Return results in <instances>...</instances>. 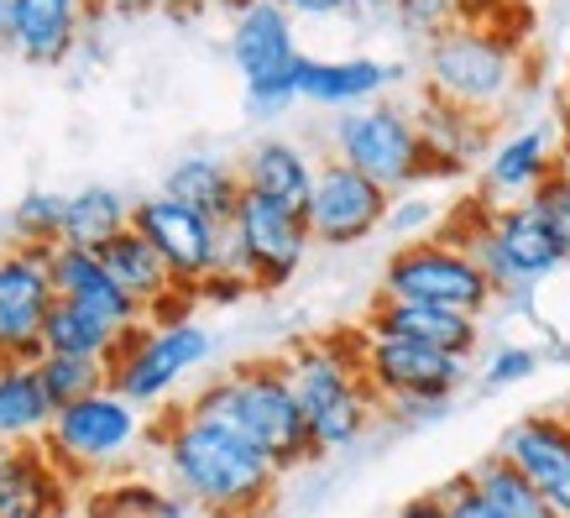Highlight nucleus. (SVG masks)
Wrapping results in <instances>:
<instances>
[{
    "instance_id": "f257e3e1",
    "label": "nucleus",
    "mask_w": 570,
    "mask_h": 518,
    "mask_svg": "<svg viewBox=\"0 0 570 518\" xmlns=\"http://www.w3.org/2000/svg\"><path fill=\"white\" fill-rule=\"evenodd\" d=\"M147 446L157 450L163 482H174L209 518H262L288 477L257 440L220 419L194 414L189 403L163 409L147 424Z\"/></svg>"
},
{
    "instance_id": "f03ea898",
    "label": "nucleus",
    "mask_w": 570,
    "mask_h": 518,
    "mask_svg": "<svg viewBox=\"0 0 570 518\" xmlns=\"http://www.w3.org/2000/svg\"><path fill=\"white\" fill-rule=\"evenodd\" d=\"M184 403H189L194 414L220 419L230 430H242L246 440H257L283 471L304 467V461H320L309 419H304V403H298L294 372H288V356L236 362L220 378L199 382Z\"/></svg>"
},
{
    "instance_id": "7ed1b4c3",
    "label": "nucleus",
    "mask_w": 570,
    "mask_h": 518,
    "mask_svg": "<svg viewBox=\"0 0 570 518\" xmlns=\"http://www.w3.org/2000/svg\"><path fill=\"white\" fill-rule=\"evenodd\" d=\"M288 372H294L298 403H304L320 456H341L377 424L382 398L362 372V335L356 330L298 341L288 351Z\"/></svg>"
},
{
    "instance_id": "20e7f679",
    "label": "nucleus",
    "mask_w": 570,
    "mask_h": 518,
    "mask_svg": "<svg viewBox=\"0 0 570 518\" xmlns=\"http://www.w3.org/2000/svg\"><path fill=\"white\" fill-rule=\"evenodd\" d=\"M523 85V32L487 21H450L424 42V89L482 116H502Z\"/></svg>"
},
{
    "instance_id": "39448f33",
    "label": "nucleus",
    "mask_w": 570,
    "mask_h": 518,
    "mask_svg": "<svg viewBox=\"0 0 570 518\" xmlns=\"http://www.w3.org/2000/svg\"><path fill=\"white\" fill-rule=\"evenodd\" d=\"M330 153L346 157L351 168L377 178L382 189H430V184H455L450 168L434 157V147L419 131V116L397 100H366L351 105L330 121Z\"/></svg>"
},
{
    "instance_id": "423d86ee",
    "label": "nucleus",
    "mask_w": 570,
    "mask_h": 518,
    "mask_svg": "<svg viewBox=\"0 0 570 518\" xmlns=\"http://www.w3.org/2000/svg\"><path fill=\"white\" fill-rule=\"evenodd\" d=\"M141 414H147L141 403H131L116 388H100V393L63 403L52 414L42 446H48L58 467L69 471L73 487L100 482L110 471H121L137 456V446H147V419Z\"/></svg>"
},
{
    "instance_id": "0eeeda50",
    "label": "nucleus",
    "mask_w": 570,
    "mask_h": 518,
    "mask_svg": "<svg viewBox=\"0 0 570 518\" xmlns=\"http://www.w3.org/2000/svg\"><path fill=\"white\" fill-rule=\"evenodd\" d=\"M294 11L283 0H252L230 17V63L242 74V100L252 121H283L298 105V63L304 48L294 37Z\"/></svg>"
},
{
    "instance_id": "6e6552de",
    "label": "nucleus",
    "mask_w": 570,
    "mask_h": 518,
    "mask_svg": "<svg viewBox=\"0 0 570 518\" xmlns=\"http://www.w3.org/2000/svg\"><path fill=\"white\" fill-rule=\"evenodd\" d=\"M309 221L304 209H288L267 199V194L246 189L236 215L225 221V242H220V267L225 273H242L257 294H277L288 289L309 257Z\"/></svg>"
},
{
    "instance_id": "1a4fd4ad",
    "label": "nucleus",
    "mask_w": 570,
    "mask_h": 518,
    "mask_svg": "<svg viewBox=\"0 0 570 518\" xmlns=\"http://www.w3.org/2000/svg\"><path fill=\"white\" fill-rule=\"evenodd\" d=\"M209 356H215V335L194 314L141 320L137 330H126L121 351L110 356V388L126 393L131 403H141V409H153L184 378H194Z\"/></svg>"
},
{
    "instance_id": "9d476101",
    "label": "nucleus",
    "mask_w": 570,
    "mask_h": 518,
    "mask_svg": "<svg viewBox=\"0 0 570 518\" xmlns=\"http://www.w3.org/2000/svg\"><path fill=\"white\" fill-rule=\"evenodd\" d=\"M393 299H419V304H445V310L476 314L498 304V289L466 246L445 242V236H419V242H397L393 257L382 262V289Z\"/></svg>"
},
{
    "instance_id": "9b49d317",
    "label": "nucleus",
    "mask_w": 570,
    "mask_h": 518,
    "mask_svg": "<svg viewBox=\"0 0 570 518\" xmlns=\"http://www.w3.org/2000/svg\"><path fill=\"white\" fill-rule=\"evenodd\" d=\"M387 209H393V189H382L377 178H366L362 168H351L346 157H320V173H314V194L304 205V221H309L314 246H362L372 242L382 225H387Z\"/></svg>"
},
{
    "instance_id": "f8f14e48",
    "label": "nucleus",
    "mask_w": 570,
    "mask_h": 518,
    "mask_svg": "<svg viewBox=\"0 0 570 518\" xmlns=\"http://www.w3.org/2000/svg\"><path fill=\"white\" fill-rule=\"evenodd\" d=\"M52 252L58 246H0V356L42 362V325L58 289H52Z\"/></svg>"
},
{
    "instance_id": "ddd939ff",
    "label": "nucleus",
    "mask_w": 570,
    "mask_h": 518,
    "mask_svg": "<svg viewBox=\"0 0 570 518\" xmlns=\"http://www.w3.org/2000/svg\"><path fill=\"white\" fill-rule=\"evenodd\" d=\"M356 335H362V372L382 403L387 398H455L471 378V356L409 341V335H372L362 325Z\"/></svg>"
},
{
    "instance_id": "4468645a",
    "label": "nucleus",
    "mask_w": 570,
    "mask_h": 518,
    "mask_svg": "<svg viewBox=\"0 0 570 518\" xmlns=\"http://www.w3.org/2000/svg\"><path fill=\"white\" fill-rule=\"evenodd\" d=\"M131 225H137L141 236L157 246V257L174 267V277L189 289V294H199V283L220 267L225 225L209 221L205 209H194V205H184V199H174L168 189L131 199Z\"/></svg>"
},
{
    "instance_id": "2eb2a0df",
    "label": "nucleus",
    "mask_w": 570,
    "mask_h": 518,
    "mask_svg": "<svg viewBox=\"0 0 570 518\" xmlns=\"http://www.w3.org/2000/svg\"><path fill=\"white\" fill-rule=\"evenodd\" d=\"M498 450L554 502V514L570 518V419H566V409H529V414H519L502 430Z\"/></svg>"
},
{
    "instance_id": "dca6fc26",
    "label": "nucleus",
    "mask_w": 570,
    "mask_h": 518,
    "mask_svg": "<svg viewBox=\"0 0 570 518\" xmlns=\"http://www.w3.org/2000/svg\"><path fill=\"white\" fill-rule=\"evenodd\" d=\"M100 262L110 267V277L121 283L126 294L137 299V310L147 314V320H178V314H189L194 304H199L174 277V267L157 257V246L141 236L137 225L116 231V236L100 246Z\"/></svg>"
},
{
    "instance_id": "f3484780",
    "label": "nucleus",
    "mask_w": 570,
    "mask_h": 518,
    "mask_svg": "<svg viewBox=\"0 0 570 518\" xmlns=\"http://www.w3.org/2000/svg\"><path fill=\"white\" fill-rule=\"evenodd\" d=\"M73 482L42 440L0 446V518H58L69 514Z\"/></svg>"
},
{
    "instance_id": "a211bd4d",
    "label": "nucleus",
    "mask_w": 570,
    "mask_h": 518,
    "mask_svg": "<svg viewBox=\"0 0 570 518\" xmlns=\"http://www.w3.org/2000/svg\"><path fill=\"white\" fill-rule=\"evenodd\" d=\"M403 63H387V58H366V52H351V58H314L304 52L298 63V100L320 105V110H351V105L382 100L393 85H403Z\"/></svg>"
},
{
    "instance_id": "6ab92c4d",
    "label": "nucleus",
    "mask_w": 570,
    "mask_h": 518,
    "mask_svg": "<svg viewBox=\"0 0 570 518\" xmlns=\"http://www.w3.org/2000/svg\"><path fill=\"white\" fill-rule=\"evenodd\" d=\"M100 17L95 0H17V48L27 69H63L85 48L89 21Z\"/></svg>"
},
{
    "instance_id": "aec40b11",
    "label": "nucleus",
    "mask_w": 570,
    "mask_h": 518,
    "mask_svg": "<svg viewBox=\"0 0 570 518\" xmlns=\"http://www.w3.org/2000/svg\"><path fill=\"white\" fill-rule=\"evenodd\" d=\"M560 168V131L554 126H519L508 137L492 141L482 157V194L487 199H529V194Z\"/></svg>"
},
{
    "instance_id": "412c9836",
    "label": "nucleus",
    "mask_w": 570,
    "mask_h": 518,
    "mask_svg": "<svg viewBox=\"0 0 570 518\" xmlns=\"http://www.w3.org/2000/svg\"><path fill=\"white\" fill-rule=\"evenodd\" d=\"M362 330H372V335H409V341L440 345V351H455V356H476V345H482V320L476 314L445 310V304H419V299H393V294H377Z\"/></svg>"
},
{
    "instance_id": "4be33fe9",
    "label": "nucleus",
    "mask_w": 570,
    "mask_h": 518,
    "mask_svg": "<svg viewBox=\"0 0 570 518\" xmlns=\"http://www.w3.org/2000/svg\"><path fill=\"white\" fill-rule=\"evenodd\" d=\"M414 116H419L424 141L434 147V157L450 168V178H466V173L492 153V141H498V131H492L498 116H482V110H466V105H450V100H440V95H430V89L419 95Z\"/></svg>"
},
{
    "instance_id": "5701e85b",
    "label": "nucleus",
    "mask_w": 570,
    "mask_h": 518,
    "mask_svg": "<svg viewBox=\"0 0 570 518\" xmlns=\"http://www.w3.org/2000/svg\"><path fill=\"white\" fill-rule=\"evenodd\" d=\"M52 289H58V299H73V304L95 310L100 320H110L116 330H137L147 320L137 310V299L110 277L100 252H89V246H58L52 252Z\"/></svg>"
},
{
    "instance_id": "b1692460",
    "label": "nucleus",
    "mask_w": 570,
    "mask_h": 518,
    "mask_svg": "<svg viewBox=\"0 0 570 518\" xmlns=\"http://www.w3.org/2000/svg\"><path fill=\"white\" fill-rule=\"evenodd\" d=\"M242 184L246 189L267 194L277 205L288 209H304L314 194V173H320V157L304 147V141H288V137H262L252 141L242 157Z\"/></svg>"
},
{
    "instance_id": "393cba45",
    "label": "nucleus",
    "mask_w": 570,
    "mask_h": 518,
    "mask_svg": "<svg viewBox=\"0 0 570 518\" xmlns=\"http://www.w3.org/2000/svg\"><path fill=\"white\" fill-rule=\"evenodd\" d=\"M163 189L174 194V199H184V205L205 209L209 221L225 225L236 215V205H242L246 184H242V163L215 157V153H189L163 173Z\"/></svg>"
},
{
    "instance_id": "a878e982",
    "label": "nucleus",
    "mask_w": 570,
    "mask_h": 518,
    "mask_svg": "<svg viewBox=\"0 0 570 518\" xmlns=\"http://www.w3.org/2000/svg\"><path fill=\"white\" fill-rule=\"evenodd\" d=\"M52 414L58 409H52L48 388H42L37 362L0 356V446H11V440H42Z\"/></svg>"
},
{
    "instance_id": "bb28decb",
    "label": "nucleus",
    "mask_w": 570,
    "mask_h": 518,
    "mask_svg": "<svg viewBox=\"0 0 570 518\" xmlns=\"http://www.w3.org/2000/svg\"><path fill=\"white\" fill-rule=\"evenodd\" d=\"M194 502L174 482H147V477H116L89 492V518H189Z\"/></svg>"
},
{
    "instance_id": "cd10ccee",
    "label": "nucleus",
    "mask_w": 570,
    "mask_h": 518,
    "mask_svg": "<svg viewBox=\"0 0 570 518\" xmlns=\"http://www.w3.org/2000/svg\"><path fill=\"white\" fill-rule=\"evenodd\" d=\"M126 225H131V199L110 184H85V189L69 194V209H63V246L100 252Z\"/></svg>"
},
{
    "instance_id": "c85d7f7f",
    "label": "nucleus",
    "mask_w": 570,
    "mask_h": 518,
    "mask_svg": "<svg viewBox=\"0 0 570 518\" xmlns=\"http://www.w3.org/2000/svg\"><path fill=\"white\" fill-rule=\"evenodd\" d=\"M42 341H48V351H69V356H100V362H110V356L121 351L126 330H116L110 320H100L95 310L73 304V299H52Z\"/></svg>"
},
{
    "instance_id": "c756f323",
    "label": "nucleus",
    "mask_w": 570,
    "mask_h": 518,
    "mask_svg": "<svg viewBox=\"0 0 570 518\" xmlns=\"http://www.w3.org/2000/svg\"><path fill=\"white\" fill-rule=\"evenodd\" d=\"M466 471H471V482L482 487V498L492 502L502 518H560L554 514V502L544 498V492H539V487L502 456V450H487L482 461H471Z\"/></svg>"
},
{
    "instance_id": "7c9ffc66",
    "label": "nucleus",
    "mask_w": 570,
    "mask_h": 518,
    "mask_svg": "<svg viewBox=\"0 0 570 518\" xmlns=\"http://www.w3.org/2000/svg\"><path fill=\"white\" fill-rule=\"evenodd\" d=\"M37 372H42V388H48L52 409H63V403H73V398H89V393H100V388H110V362H100V356L42 351Z\"/></svg>"
},
{
    "instance_id": "2f4dec72",
    "label": "nucleus",
    "mask_w": 570,
    "mask_h": 518,
    "mask_svg": "<svg viewBox=\"0 0 570 518\" xmlns=\"http://www.w3.org/2000/svg\"><path fill=\"white\" fill-rule=\"evenodd\" d=\"M63 209H69V194L27 189L17 205H11V215H6L11 242H21V246H63Z\"/></svg>"
},
{
    "instance_id": "473e14b6",
    "label": "nucleus",
    "mask_w": 570,
    "mask_h": 518,
    "mask_svg": "<svg viewBox=\"0 0 570 518\" xmlns=\"http://www.w3.org/2000/svg\"><path fill=\"white\" fill-rule=\"evenodd\" d=\"M539 366H544V345L508 341V345H492V351H487V362L476 366V378H482L487 393H502V388H519V382L539 378Z\"/></svg>"
},
{
    "instance_id": "72a5a7b5",
    "label": "nucleus",
    "mask_w": 570,
    "mask_h": 518,
    "mask_svg": "<svg viewBox=\"0 0 570 518\" xmlns=\"http://www.w3.org/2000/svg\"><path fill=\"white\" fill-rule=\"evenodd\" d=\"M445 215L450 209L440 199H430L424 189H403V194H393V209H387L382 231H393L397 242H419V236H434L445 225Z\"/></svg>"
},
{
    "instance_id": "f704fd0d",
    "label": "nucleus",
    "mask_w": 570,
    "mask_h": 518,
    "mask_svg": "<svg viewBox=\"0 0 570 518\" xmlns=\"http://www.w3.org/2000/svg\"><path fill=\"white\" fill-rule=\"evenodd\" d=\"M393 17L403 32H414L430 42L434 32H445L450 21L466 17V0H393Z\"/></svg>"
},
{
    "instance_id": "c9c22d12",
    "label": "nucleus",
    "mask_w": 570,
    "mask_h": 518,
    "mask_svg": "<svg viewBox=\"0 0 570 518\" xmlns=\"http://www.w3.org/2000/svg\"><path fill=\"white\" fill-rule=\"evenodd\" d=\"M539 205V215L550 221V231H554V242H560V252H566V262H570V173H560L554 168L544 184H539L534 194H529Z\"/></svg>"
},
{
    "instance_id": "e433bc0d",
    "label": "nucleus",
    "mask_w": 570,
    "mask_h": 518,
    "mask_svg": "<svg viewBox=\"0 0 570 518\" xmlns=\"http://www.w3.org/2000/svg\"><path fill=\"white\" fill-rule=\"evenodd\" d=\"M95 11L116 21H137V17H153V11H163V17H174V21H189L205 11V0H95Z\"/></svg>"
},
{
    "instance_id": "4c0bfd02",
    "label": "nucleus",
    "mask_w": 570,
    "mask_h": 518,
    "mask_svg": "<svg viewBox=\"0 0 570 518\" xmlns=\"http://www.w3.org/2000/svg\"><path fill=\"white\" fill-rule=\"evenodd\" d=\"M440 498H445V508L455 518H502L498 508L482 498V487L471 482V471H455V477H445V482H440Z\"/></svg>"
},
{
    "instance_id": "58836bf2",
    "label": "nucleus",
    "mask_w": 570,
    "mask_h": 518,
    "mask_svg": "<svg viewBox=\"0 0 570 518\" xmlns=\"http://www.w3.org/2000/svg\"><path fill=\"white\" fill-rule=\"evenodd\" d=\"M382 414L397 419V424H434V419L450 414V398H387Z\"/></svg>"
},
{
    "instance_id": "ea45409f",
    "label": "nucleus",
    "mask_w": 570,
    "mask_h": 518,
    "mask_svg": "<svg viewBox=\"0 0 570 518\" xmlns=\"http://www.w3.org/2000/svg\"><path fill=\"white\" fill-rule=\"evenodd\" d=\"M246 294H257L252 283H246L242 273H225V267H215V273L199 283V304H236V299H246Z\"/></svg>"
},
{
    "instance_id": "a19ab883",
    "label": "nucleus",
    "mask_w": 570,
    "mask_h": 518,
    "mask_svg": "<svg viewBox=\"0 0 570 518\" xmlns=\"http://www.w3.org/2000/svg\"><path fill=\"white\" fill-rule=\"evenodd\" d=\"M294 17H304V21H330V17H351V6L356 0H283Z\"/></svg>"
},
{
    "instance_id": "79ce46f5",
    "label": "nucleus",
    "mask_w": 570,
    "mask_h": 518,
    "mask_svg": "<svg viewBox=\"0 0 570 518\" xmlns=\"http://www.w3.org/2000/svg\"><path fill=\"white\" fill-rule=\"evenodd\" d=\"M393 518H455L445 508V498H440V487H434V492H414V498L403 502V508H397Z\"/></svg>"
},
{
    "instance_id": "37998d69",
    "label": "nucleus",
    "mask_w": 570,
    "mask_h": 518,
    "mask_svg": "<svg viewBox=\"0 0 570 518\" xmlns=\"http://www.w3.org/2000/svg\"><path fill=\"white\" fill-rule=\"evenodd\" d=\"M17 48V0H0V58H11Z\"/></svg>"
},
{
    "instance_id": "c03bdc74",
    "label": "nucleus",
    "mask_w": 570,
    "mask_h": 518,
    "mask_svg": "<svg viewBox=\"0 0 570 518\" xmlns=\"http://www.w3.org/2000/svg\"><path fill=\"white\" fill-rule=\"evenodd\" d=\"M252 0H205V11H225V17H242Z\"/></svg>"
},
{
    "instance_id": "a18cd8bd",
    "label": "nucleus",
    "mask_w": 570,
    "mask_h": 518,
    "mask_svg": "<svg viewBox=\"0 0 570 518\" xmlns=\"http://www.w3.org/2000/svg\"><path fill=\"white\" fill-rule=\"evenodd\" d=\"M560 173H570V121L560 126Z\"/></svg>"
},
{
    "instance_id": "49530a36",
    "label": "nucleus",
    "mask_w": 570,
    "mask_h": 518,
    "mask_svg": "<svg viewBox=\"0 0 570 518\" xmlns=\"http://www.w3.org/2000/svg\"><path fill=\"white\" fill-rule=\"evenodd\" d=\"M560 110H566V121H570V63H566V74H560Z\"/></svg>"
},
{
    "instance_id": "de8ad7c7",
    "label": "nucleus",
    "mask_w": 570,
    "mask_h": 518,
    "mask_svg": "<svg viewBox=\"0 0 570 518\" xmlns=\"http://www.w3.org/2000/svg\"><path fill=\"white\" fill-rule=\"evenodd\" d=\"M58 518H89V514H73V508H69V514H58Z\"/></svg>"
},
{
    "instance_id": "09e8293b",
    "label": "nucleus",
    "mask_w": 570,
    "mask_h": 518,
    "mask_svg": "<svg viewBox=\"0 0 570 518\" xmlns=\"http://www.w3.org/2000/svg\"><path fill=\"white\" fill-rule=\"evenodd\" d=\"M566 419H570V403H566Z\"/></svg>"
}]
</instances>
